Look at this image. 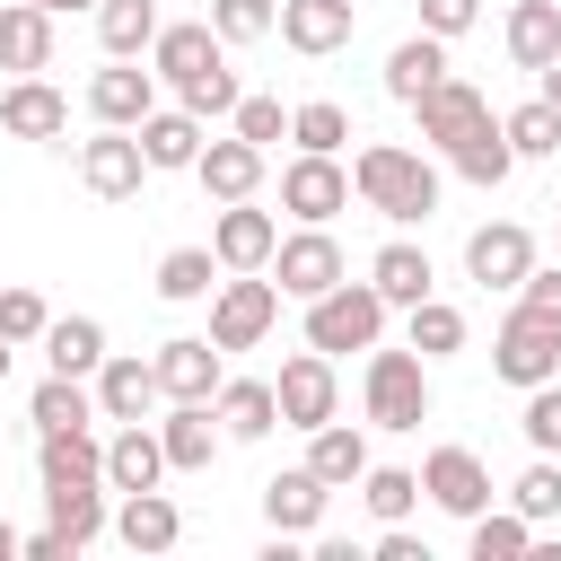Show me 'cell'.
Listing matches in <instances>:
<instances>
[{"mask_svg":"<svg viewBox=\"0 0 561 561\" xmlns=\"http://www.w3.org/2000/svg\"><path fill=\"white\" fill-rule=\"evenodd\" d=\"M517 430H526V447H535V456H561V377L526 386V412H517Z\"/></svg>","mask_w":561,"mask_h":561,"instance_id":"obj_45","label":"cell"},{"mask_svg":"<svg viewBox=\"0 0 561 561\" xmlns=\"http://www.w3.org/2000/svg\"><path fill=\"white\" fill-rule=\"evenodd\" d=\"M219 289V254L210 245H175V254H158V298H210Z\"/></svg>","mask_w":561,"mask_h":561,"instance_id":"obj_40","label":"cell"},{"mask_svg":"<svg viewBox=\"0 0 561 561\" xmlns=\"http://www.w3.org/2000/svg\"><path fill=\"white\" fill-rule=\"evenodd\" d=\"M368 280H377L386 307H421V298L438 289V272H430V254H421L412 237H386V245L368 254Z\"/></svg>","mask_w":561,"mask_h":561,"instance_id":"obj_28","label":"cell"},{"mask_svg":"<svg viewBox=\"0 0 561 561\" xmlns=\"http://www.w3.org/2000/svg\"><path fill=\"white\" fill-rule=\"evenodd\" d=\"M9 351H18V342H0V386H9Z\"/></svg>","mask_w":561,"mask_h":561,"instance_id":"obj_56","label":"cell"},{"mask_svg":"<svg viewBox=\"0 0 561 561\" xmlns=\"http://www.w3.org/2000/svg\"><path fill=\"white\" fill-rule=\"evenodd\" d=\"M0 131H9V140H61V131H70V96H61L44 70H26V79L0 88Z\"/></svg>","mask_w":561,"mask_h":561,"instance_id":"obj_16","label":"cell"},{"mask_svg":"<svg viewBox=\"0 0 561 561\" xmlns=\"http://www.w3.org/2000/svg\"><path fill=\"white\" fill-rule=\"evenodd\" d=\"M114 543L123 552H175L184 543V508L167 491H114Z\"/></svg>","mask_w":561,"mask_h":561,"instance_id":"obj_20","label":"cell"},{"mask_svg":"<svg viewBox=\"0 0 561 561\" xmlns=\"http://www.w3.org/2000/svg\"><path fill=\"white\" fill-rule=\"evenodd\" d=\"M421 500L473 526V517L491 508V465H482L473 447H430V456H421Z\"/></svg>","mask_w":561,"mask_h":561,"instance_id":"obj_11","label":"cell"},{"mask_svg":"<svg viewBox=\"0 0 561 561\" xmlns=\"http://www.w3.org/2000/svg\"><path fill=\"white\" fill-rule=\"evenodd\" d=\"M377 561H430V543L403 535V526H386V535H377Z\"/></svg>","mask_w":561,"mask_h":561,"instance_id":"obj_52","label":"cell"},{"mask_svg":"<svg viewBox=\"0 0 561 561\" xmlns=\"http://www.w3.org/2000/svg\"><path fill=\"white\" fill-rule=\"evenodd\" d=\"M447 167H456L465 184H482V193H491V184H508L517 149H508V131H500V114H491V123H482V131H473L465 149H447Z\"/></svg>","mask_w":561,"mask_h":561,"instance_id":"obj_37","label":"cell"},{"mask_svg":"<svg viewBox=\"0 0 561 561\" xmlns=\"http://www.w3.org/2000/svg\"><path fill=\"white\" fill-rule=\"evenodd\" d=\"M105 482H114V491H158V482H167V438H158V421H114V438H105Z\"/></svg>","mask_w":561,"mask_h":561,"instance_id":"obj_23","label":"cell"},{"mask_svg":"<svg viewBox=\"0 0 561 561\" xmlns=\"http://www.w3.org/2000/svg\"><path fill=\"white\" fill-rule=\"evenodd\" d=\"M351 193H359L377 219L412 228V219L438 210V167H430L421 149H403V140H368V149L351 158Z\"/></svg>","mask_w":561,"mask_h":561,"instance_id":"obj_2","label":"cell"},{"mask_svg":"<svg viewBox=\"0 0 561 561\" xmlns=\"http://www.w3.org/2000/svg\"><path fill=\"white\" fill-rule=\"evenodd\" d=\"M508 508H517V517H535V526H543V517H561V465H552V456H535V465L508 482Z\"/></svg>","mask_w":561,"mask_h":561,"instance_id":"obj_44","label":"cell"},{"mask_svg":"<svg viewBox=\"0 0 561 561\" xmlns=\"http://www.w3.org/2000/svg\"><path fill=\"white\" fill-rule=\"evenodd\" d=\"M228 131H245L254 149H272V140H289V114H280V96H237Z\"/></svg>","mask_w":561,"mask_h":561,"instance_id":"obj_48","label":"cell"},{"mask_svg":"<svg viewBox=\"0 0 561 561\" xmlns=\"http://www.w3.org/2000/svg\"><path fill=\"white\" fill-rule=\"evenodd\" d=\"M35 473L44 482H105V438L96 430H35Z\"/></svg>","mask_w":561,"mask_h":561,"instance_id":"obj_32","label":"cell"},{"mask_svg":"<svg viewBox=\"0 0 561 561\" xmlns=\"http://www.w3.org/2000/svg\"><path fill=\"white\" fill-rule=\"evenodd\" d=\"M18 561H79V543L61 535V526H44V535H26V552Z\"/></svg>","mask_w":561,"mask_h":561,"instance_id":"obj_51","label":"cell"},{"mask_svg":"<svg viewBox=\"0 0 561 561\" xmlns=\"http://www.w3.org/2000/svg\"><path fill=\"white\" fill-rule=\"evenodd\" d=\"M535 79H543V105H561V61H552V70H535Z\"/></svg>","mask_w":561,"mask_h":561,"instance_id":"obj_54","label":"cell"},{"mask_svg":"<svg viewBox=\"0 0 561 561\" xmlns=\"http://www.w3.org/2000/svg\"><path fill=\"white\" fill-rule=\"evenodd\" d=\"M44 324H53V307H44L26 280H9V289H0V342H44Z\"/></svg>","mask_w":561,"mask_h":561,"instance_id":"obj_47","label":"cell"},{"mask_svg":"<svg viewBox=\"0 0 561 561\" xmlns=\"http://www.w3.org/2000/svg\"><path fill=\"white\" fill-rule=\"evenodd\" d=\"M359 412H368V430H421L430 421V359L412 342L403 351L368 342V359H359Z\"/></svg>","mask_w":561,"mask_h":561,"instance_id":"obj_3","label":"cell"},{"mask_svg":"<svg viewBox=\"0 0 561 561\" xmlns=\"http://www.w3.org/2000/svg\"><path fill=\"white\" fill-rule=\"evenodd\" d=\"M96 44L114 61H140L158 44V0H96Z\"/></svg>","mask_w":561,"mask_h":561,"instance_id":"obj_36","label":"cell"},{"mask_svg":"<svg viewBox=\"0 0 561 561\" xmlns=\"http://www.w3.org/2000/svg\"><path fill=\"white\" fill-rule=\"evenodd\" d=\"M18 552H26V535H18L9 517H0V561H18Z\"/></svg>","mask_w":561,"mask_h":561,"instance_id":"obj_53","label":"cell"},{"mask_svg":"<svg viewBox=\"0 0 561 561\" xmlns=\"http://www.w3.org/2000/svg\"><path fill=\"white\" fill-rule=\"evenodd\" d=\"M500 131H508V149H517V158H552V149H561V105L526 96V105H508V114H500Z\"/></svg>","mask_w":561,"mask_h":561,"instance_id":"obj_43","label":"cell"},{"mask_svg":"<svg viewBox=\"0 0 561 561\" xmlns=\"http://www.w3.org/2000/svg\"><path fill=\"white\" fill-rule=\"evenodd\" d=\"M26 412H35V430H96V421H105V412H96V386H88V377H61V368L26 394Z\"/></svg>","mask_w":561,"mask_h":561,"instance_id":"obj_33","label":"cell"},{"mask_svg":"<svg viewBox=\"0 0 561 561\" xmlns=\"http://www.w3.org/2000/svg\"><path fill=\"white\" fill-rule=\"evenodd\" d=\"M351 26H359V9H351V0H280V44H289L298 61L342 53V44H351Z\"/></svg>","mask_w":561,"mask_h":561,"instance_id":"obj_21","label":"cell"},{"mask_svg":"<svg viewBox=\"0 0 561 561\" xmlns=\"http://www.w3.org/2000/svg\"><path fill=\"white\" fill-rule=\"evenodd\" d=\"M202 140H210V123H202L193 105H158V114L140 123V149H149V167H158V175H175V167L193 175V158H202Z\"/></svg>","mask_w":561,"mask_h":561,"instance_id":"obj_27","label":"cell"},{"mask_svg":"<svg viewBox=\"0 0 561 561\" xmlns=\"http://www.w3.org/2000/svg\"><path fill=\"white\" fill-rule=\"evenodd\" d=\"M412 114H421V140H430V149L447 158V149H465V140H473V131L491 123V96H482L473 79H456V70H447V79H438V88H430V96H421Z\"/></svg>","mask_w":561,"mask_h":561,"instance_id":"obj_12","label":"cell"},{"mask_svg":"<svg viewBox=\"0 0 561 561\" xmlns=\"http://www.w3.org/2000/svg\"><path fill=\"white\" fill-rule=\"evenodd\" d=\"M210 412H219L228 438H272V430H280V394H272V377H219Z\"/></svg>","mask_w":561,"mask_h":561,"instance_id":"obj_29","label":"cell"},{"mask_svg":"<svg viewBox=\"0 0 561 561\" xmlns=\"http://www.w3.org/2000/svg\"><path fill=\"white\" fill-rule=\"evenodd\" d=\"M526 272H535V237H526L517 219H491V228L465 237V280H482V289H517Z\"/></svg>","mask_w":561,"mask_h":561,"instance_id":"obj_17","label":"cell"},{"mask_svg":"<svg viewBox=\"0 0 561 561\" xmlns=\"http://www.w3.org/2000/svg\"><path fill=\"white\" fill-rule=\"evenodd\" d=\"M140 175H158V167H149V149H140V131L96 123V140H79V184H88L96 202H131V193H140Z\"/></svg>","mask_w":561,"mask_h":561,"instance_id":"obj_9","label":"cell"},{"mask_svg":"<svg viewBox=\"0 0 561 561\" xmlns=\"http://www.w3.org/2000/svg\"><path fill=\"white\" fill-rule=\"evenodd\" d=\"M359 500H368L377 526H403V517L421 508V473H412V465H368V473H359Z\"/></svg>","mask_w":561,"mask_h":561,"instance_id":"obj_38","label":"cell"},{"mask_svg":"<svg viewBox=\"0 0 561 561\" xmlns=\"http://www.w3.org/2000/svg\"><path fill=\"white\" fill-rule=\"evenodd\" d=\"M88 114H96V123L140 131V123L158 114V70H140V61H114V53H105V70L88 79Z\"/></svg>","mask_w":561,"mask_h":561,"instance_id":"obj_15","label":"cell"},{"mask_svg":"<svg viewBox=\"0 0 561 561\" xmlns=\"http://www.w3.org/2000/svg\"><path fill=\"white\" fill-rule=\"evenodd\" d=\"M307 342L333 351V359L386 342V298H377V280H333L324 298H307Z\"/></svg>","mask_w":561,"mask_h":561,"instance_id":"obj_4","label":"cell"},{"mask_svg":"<svg viewBox=\"0 0 561 561\" xmlns=\"http://www.w3.org/2000/svg\"><path fill=\"white\" fill-rule=\"evenodd\" d=\"M272 280H280V298H324L333 280H351V254L333 245V228H298V237H280L272 245Z\"/></svg>","mask_w":561,"mask_h":561,"instance_id":"obj_10","label":"cell"},{"mask_svg":"<svg viewBox=\"0 0 561 561\" xmlns=\"http://www.w3.org/2000/svg\"><path fill=\"white\" fill-rule=\"evenodd\" d=\"M158 438H167V473H210V456H219V412L210 403H167V421H158Z\"/></svg>","mask_w":561,"mask_h":561,"instance_id":"obj_24","label":"cell"},{"mask_svg":"<svg viewBox=\"0 0 561 561\" xmlns=\"http://www.w3.org/2000/svg\"><path fill=\"white\" fill-rule=\"evenodd\" d=\"M272 245H280V219H272V210H254V202H219V219H210V254H219V272H272Z\"/></svg>","mask_w":561,"mask_h":561,"instance_id":"obj_13","label":"cell"},{"mask_svg":"<svg viewBox=\"0 0 561 561\" xmlns=\"http://www.w3.org/2000/svg\"><path fill=\"white\" fill-rule=\"evenodd\" d=\"M35 9H53V18H61V9H96V0H35Z\"/></svg>","mask_w":561,"mask_h":561,"instance_id":"obj_55","label":"cell"},{"mask_svg":"<svg viewBox=\"0 0 561 561\" xmlns=\"http://www.w3.org/2000/svg\"><path fill=\"white\" fill-rule=\"evenodd\" d=\"M324 500H333V482H324L316 465H289V473L263 482V526H272V535H316V526H324Z\"/></svg>","mask_w":561,"mask_h":561,"instance_id":"obj_19","label":"cell"},{"mask_svg":"<svg viewBox=\"0 0 561 561\" xmlns=\"http://www.w3.org/2000/svg\"><path fill=\"white\" fill-rule=\"evenodd\" d=\"M438 79H447V44H438L430 26H421V35H403V44L386 53V96H394V105H421Z\"/></svg>","mask_w":561,"mask_h":561,"instance_id":"obj_31","label":"cell"},{"mask_svg":"<svg viewBox=\"0 0 561 561\" xmlns=\"http://www.w3.org/2000/svg\"><path fill=\"white\" fill-rule=\"evenodd\" d=\"M272 394H280V430H324L333 412H342V368H333V351H289L280 359V377H272Z\"/></svg>","mask_w":561,"mask_h":561,"instance_id":"obj_7","label":"cell"},{"mask_svg":"<svg viewBox=\"0 0 561 561\" xmlns=\"http://www.w3.org/2000/svg\"><path fill=\"white\" fill-rule=\"evenodd\" d=\"M403 316H412L403 333H412V351H421V359H447V351H465V307H447L438 289H430L421 307H403Z\"/></svg>","mask_w":561,"mask_h":561,"instance_id":"obj_41","label":"cell"},{"mask_svg":"<svg viewBox=\"0 0 561 561\" xmlns=\"http://www.w3.org/2000/svg\"><path fill=\"white\" fill-rule=\"evenodd\" d=\"M263 158H272V149H254L245 131H228V140H202V158H193V184H202L210 202H254V184H263Z\"/></svg>","mask_w":561,"mask_h":561,"instance_id":"obj_18","label":"cell"},{"mask_svg":"<svg viewBox=\"0 0 561 561\" xmlns=\"http://www.w3.org/2000/svg\"><path fill=\"white\" fill-rule=\"evenodd\" d=\"M272 324H280V280L228 272V280L210 289V342H219V351H254Z\"/></svg>","mask_w":561,"mask_h":561,"instance_id":"obj_6","label":"cell"},{"mask_svg":"<svg viewBox=\"0 0 561 561\" xmlns=\"http://www.w3.org/2000/svg\"><path fill=\"white\" fill-rule=\"evenodd\" d=\"M500 44H508L517 70H552V61H561V0H508Z\"/></svg>","mask_w":561,"mask_h":561,"instance_id":"obj_26","label":"cell"},{"mask_svg":"<svg viewBox=\"0 0 561 561\" xmlns=\"http://www.w3.org/2000/svg\"><path fill=\"white\" fill-rule=\"evenodd\" d=\"M280 210H289L298 228H333V210H351V167L324 158V149H298V158L280 167Z\"/></svg>","mask_w":561,"mask_h":561,"instance_id":"obj_8","label":"cell"},{"mask_svg":"<svg viewBox=\"0 0 561 561\" xmlns=\"http://www.w3.org/2000/svg\"><path fill=\"white\" fill-rule=\"evenodd\" d=\"M526 552H535V517H517V508L473 517V561H526Z\"/></svg>","mask_w":561,"mask_h":561,"instance_id":"obj_42","label":"cell"},{"mask_svg":"<svg viewBox=\"0 0 561 561\" xmlns=\"http://www.w3.org/2000/svg\"><path fill=\"white\" fill-rule=\"evenodd\" d=\"M0 70H53V9L35 0H0Z\"/></svg>","mask_w":561,"mask_h":561,"instance_id":"obj_30","label":"cell"},{"mask_svg":"<svg viewBox=\"0 0 561 561\" xmlns=\"http://www.w3.org/2000/svg\"><path fill=\"white\" fill-rule=\"evenodd\" d=\"M88 386H96V412H105V421H149V412L167 403L158 359H114V351H105V368H96Z\"/></svg>","mask_w":561,"mask_h":561,"instance_id":"obj_22","label":"cell"},{"mask_svg":"<svg viewBox=\"0 0 561 561\" xmlns=\"http://www.w3.org/2000/svg\"><path fill=\"white\" fill-rule=\"evenodd\" d=\"M44 359H53L61 377H96V368H105V324H96V316H53V324H44Z\"/></svg>","mask_w":561,"mask_h":561,"instance_id":"obj_34","label":"cell"},{"mask_svg":"<svg viewBox=\"0 0 561 561\" xmlns=\"http://www.w3.org/2000/svg\"><path fill=\"white\" fill-rule=\"evenodd\" d=\"M105 491H114V482H44V526H61V535L88 552L96 535H114V508H105Z\"/></svg>","mask_w":561,"mask_h":561,"instance_id":"obj_25","label":"cell"},{"mask_svg":"<svg viewBox=\"0 0 561 561\" xmlns=\"http://www.w3.org/2000/svg\"><path fill=\"white\" fill-rule=\"evenodd\" d=\"M473 18H482V0H421V26H430L438 44H456Z\"/></svg>","mask_w":561,"mask_h":561,"instance_id":"obj_49","label":"cell"},{"mask_svg":"<svg viewBox=\"0 0 561 561\" xmlns=\"http://www.w3.org/2000/svg\"><path fill=\"white\" fill-rule=\"evenodd\" d=\"M210 26L228 44H263V35H280V9L272 0H210Z\"/></svg>","mask_w":561,"mask_h":561,"instance_id":"obj_46","label":"cell"},{"mask_svg":"<svg viewBox=\"0 0 561 561\" xmlns=\"http://www.w3.org/2000/svg\"><path fill=\"white\" fill-rule=\"evenodd\" d=\"M289 140H298V149H324V158H342V149H351V105H333V96H307V105H289Z\"/></svg>","mask_w":561,"mask_h":561,"instance_id":"obj_39","label":"cell"},{"mask_svg":"<svg viewBox=\"0 0 561 561\" xmlns=\"http://www.w3.org/2000/svg\"><path fill=\"white\" fill-rule=\"evenodd\" d=\"M491 368L526 394V386H543V377H561V324L552 316H535L526 298L500 316V333H491Z\"/></svg>","mask_w":561,"mask_h":561,"instance_id":"obj_5","label":"cell"},{"mask_svg":"<svg viewBox=\"0 0 561 561\" xmlns=\"http://www.w3.org/2000/svg\"><path fill=\"white\" fill-rule=\"evenodd\" d=\"M307 465H316V473H324L333 491H351V482L368 473V438H359V430H351V421L333 412L324 430H307Z\"/></svg>","mask_w":561,"mask_h":561,"instance_id":"obj_35","label":"cell"},{"mask_svg":"<svg viewBox=\"0 0 561 561\" xmlns=\"http://www.w3.org/2000/svg\"><path fill=\"white\" fill-rule=\"evenodd\" d=\"M149 70L175 88V105H193L202 123L237 114V70H228V35L210 18H184V26H158L149 44Z\"/></svg>","mask_w":561,"mask_h":561,"instance_id":"obj_1","label":"cell"},{"mask_svg":"<svg viewBox=\"0 0 561 561\" xmlns=\"http://www.w3.org/2000/svg\"><path fill=\"white\" fill-rule=\"evenodd\" d=\"M149 359H158V386H167V403H210V394H219V377H228V368H219L228 351H219L210 333H175V342H158Z\"/></svg>","mask_w":561,"mask_h":561,"instance_id":"obj_14","label":"cell"},{"mask_svg":"<svg viewBox=\"0 0 561 561\" xmlns=\"http://www.w3.org/2000/svg\"><path fill=\"white\" fill-rule=\"evenodd\" d=\"M517 298H526L535 316H552V324H561V263H535V272L517 280Z\"/></svg>","mask_w":561,"mask_h":561,"instance_id":"obj_50","label":"cell"}]
</instances>
